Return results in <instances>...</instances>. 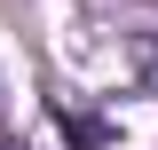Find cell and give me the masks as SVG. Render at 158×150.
I'll use <instances>...</instances> for the list:
<instances>
[{"label":"cell","instance_id":"cell-1","mask_svg":"<svg viewBox=\"0 0 158 150\" xmlns=\"http://www.w3.org/2000/svg\"><path fill=\"white\" fill-rule=\"evenodd\" d=\"M135 79L158 95V32H142V40H135Z\"/></svg>","mask_w":158,"mask_h":150},{"label":"cell","instance_id":"cell-2","mask_svg":"<svg viewBox=\"0 0 158 150\" xmlns=\"http://www.w3.org/2000/svg\"><path fill=\"white\" fill-rule=\"evenodd\" d=\"M0 150H24V142H0Z\"/></svg>","mask_w":158,"mask_h":150}]
</instances>
